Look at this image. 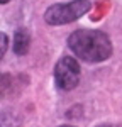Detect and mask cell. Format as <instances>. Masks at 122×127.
Here are the masks:
<instances>
[{"label":"cell","mask_w":122,"mask_h":127,"mask_svg":"<svg viewBox=\"0 0 122 127\" xmlns=\"http://www.w3.org/2000/svg\"><path fill=\"white\" fill-rule=\"evenodd\" d=\"M54 81L60 90H73L80 81V64L71 56H63L54 66Z\"/></svg>","instance_id":"3"},{"label":"cell","mask_w":122,"mask_h":127,"mask_svg":"<svg viewBox=\"0 0 122 127\" xmlns=\"http://www.w3.org/2000/svg\"><path fill=\"white\" fill-rule=\"evenodd\" d=\"M0 39H2V53H0V56L3 58V56H5V49H7V44H9V39H7V36H5L3 32L0 34Z\"/></svg>","instance_id":"5"},{"label":"cell","mask_w":122,"mask_h":127,"mask_svg":"<svg viewBox=\"0 0 122 127\" xmlns=\"http://www.w3.org/2000/svg\"><path fill=\"white\" fill-rule=\"evenodd\" d=\"M29 44H30V34L27 29H17L15 36H14V53L17 56H24L29 51Z\"/></svg>","instance_id":"4"},{"label":"cell","mask_w":122,"mask_h":127,"mask_svg":"<svg viewBox=\"0 0 122 127\" xmlns=\"http://www.w3.org/2000/svg\"><path fill=\"white\" fill-rule=\"evenodd\" d=\"M68 48L76 58L87 63H100L110 58L112 42L109 36L95 29H78L68 37Z\"/></svg>","instance_id":"1"},{"label":"cell","mask_w":122,"mask_h":127,"mask_svg":"<svg viewBox=\"0 0 122 127\" xmlns=\"http://www.w3.org/2000/svg\"><path fill=\"white\" fill-rule=\"evenodd\" d=\"M61 127H71V126H61Z\"/></svg>","instance_id":"8"},{"label":"cell","mask_w":122,"mask_h":127,"mask_svg":"<svg viewBox=\"0 0 122 127\" xmlns=\"http://www.w3.org/2000/svg\"><path fill=\"white\" fill-rule=\"evenodd\" d=\"M97 127H112L110 124H100V126H97Z\"/></svg>","instance_id":"6"},{"label":"cell","mask_w":122,"mask_h":127,"mask_svg":"<svg viewBox=\"0 0 122 127\" xmlns=\"http://www.w3.org/2000/svg\"><path fill=\"white\" fill-rule=\"evenodd\" d=\"M92 7L90 0H73L66 3H54L44 12V19L49 26H63L85 15Z\"/></svg>","instance_id":"2"},{"label":"cell","mask_w":122,"mask_h":127,"mask_svg":"<svg viewBox=\"0 0 122 127\" xmlns=\"http://www.w3.org/2000/svg\"><path fill=\"white\" fill-rule=\"evenodd\" d=\"M7 2H10V0H0V3H2V5H5Z\"/></svg>","instance_id":"7"}]
</instances>
